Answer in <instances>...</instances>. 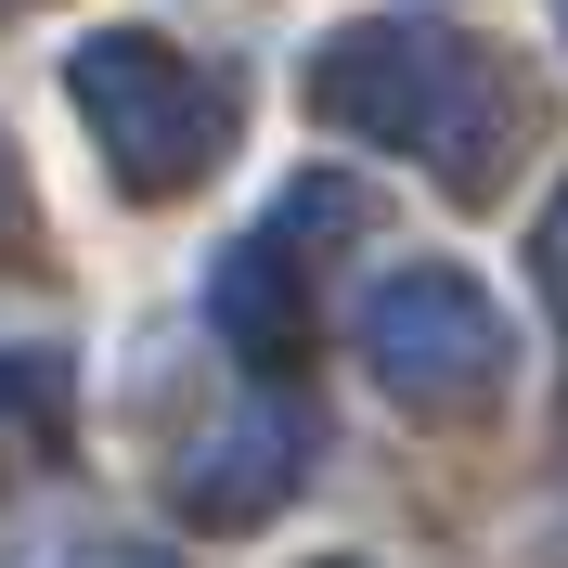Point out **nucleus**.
Instances as JSON below:
<instances>
[{
	"label": "nucleus",
	"instance_id": "423d86ee",
	"mask_svg": "<svg viewBox=\"0 0 568 568\" xmlns=\"http://www.w3.org/2000/svg\"><path fill=\"white\" fill-rule=\"evenodd\" d=\"M0 568H169L155 542H104V530H78V517H27V530L0 542Z\"/></svg>",
	"mask_w": 568,
	"mask_h": 568
},
{
	"label": "nucleus",
	"instance_id": "7ed1b4c3",
	"mask_svg": "<svg viewBox=\"0 0 568 568\" xmlns=\"http://www.w3.org/2000/svg\"><path fill=\"white\" fill-rule=\"evenodd\" d=\"M362 362H375V388H388L400 414L453 426V414H491L504 400L517 336H504V297L478 272L400 258V272H375V297H362Z\"/></svg>",
	"mask_w": 568,
	"mask_h": 568
},
{
	"label": "nucleus",
	"instance_id": "6e6552de",
	"mask_svg": "<svg viewBox=\"0 0 568 568\" xmlns=\"http://www.w3.org/2000/svg\"><path fill=\"white\" fill-rule=\"evenodd\" d=\"M0 220H13V142H0Z\"/></svg>",
	"mask_w": 568,
	"mask_h": 568
},
{
	"label": "nucleus",
	"instance_id": "1a4fd4ad",
	"mask_svg": "<svg viewBox=\"0 0 568 568\" xmlns=\"http://www.w3.org/2000/svg\"><path fill=\"white\" fill-rule=\"evenodd\" d=\"M323 568H375V556H323Z\"/></svg>",
	"mask_w": 568,
	"mask_h": 568
},
{
	"label": "nucleus",
	"instance_id": "9b49d317",
	"mask_svg": "<svg viewBox=\"0 0 568 568\" xmlns=\"http://www.w3.org/2000/svg\"><path fill=\"white\" fill-rule=\"evenodd\" d=\"M0 13H27V0H0Z\"/></svg>",
	"mask_w": 568,
	"mask_h": 568
},
{
	"label": "nucleus",
	"instance_id": "9d476101",
	"mask_svg": "<svg viewBox=\"0 0 568 568\" xmlns=\"http://www.w3.org/2000/svg\"><path fill=\"white\" fill-rule=\"evenodd\" d=\"M556 39H568V0H556Z\"/></svg>",
	"mask_w": 568,
	"mask_h": 568
},
{
	"label": "nucleus",
	"instance_id": "20e7f679",
	"mask_svg": "<svg viewBox=\"0 0 568 568\" xmlns=\"http://www.w3.org/2000/svg\"><path fill=\"white\" fill-rule=\"evenodd\" d=\"M297 478H311V426L284 414V400H246V414H220L207 439L181 453L169 491H181V517H194V530H258Z\"/></svg>",
	"mask_w": 568,
	"mask_h": 568
},
{
	"label": "nucleus",
	"instance_id": "0eeeda50",
	"mask_svg": "<svg viewBox=\"0 0 568 568\" xmlns=\"http://www.w3.org/2000/svg\"><path fill=\"white\" fill-rule=\"evenodd\" d=\"M530 272H542V297H556V323H568V194L542 207V233H530Z\"/></svg>",
	"mask_w": 568,
	"mask_h": 568
},
{
	"label": "nucleus",
	"instance_id": "f03ea898",
	"mask_svg": "<svg viewBox=\"0 0 568 568\" xmlns=\"http://www.w3.org/2000/svg\"><path fill=\"white\" fill-rule=\"evenodd\" d=\"M65 104L91 116V142H104V169L130 207H169V194H194V181L233 155V78L194 65V52H169L155 27H104L65 52Z\"/></svg>",
	"mask_w": 568,
	"mask_h": 568
},
{
	"label": "nucleus",
	"instance_id": "f257e3e1",
	"mask_svg": "<svg viewBox=\"0 0 568 568\" xmlns=\"http://www.w3.org/2000/svg\"><path fill=\"white\" fill-rule=\"evenodd\" d=\"M297 104H311L323 130L375 142V155H426L439 194H465V207L504 194V155L530 130L517 65H504L491 39L439 27V13H362V27H336L311 65H297Z\"/></svg>",
	"mask_w": 568,
	"mask_h": 568
},
{
	"label": "nucleus",
	"instance_id": "39448f33",
	"mask_svg": "<svg viewBox=\"0 0 568 568\" xmlns=\"http://www.w3.org/2000/svg\"><path fill=\"white\" fill-rule=\"evenodd\" d=\"M207 336L246 362V375H297V362H311V258L284 246L272 220L207 258Z\"/></svg>",
	"mask_w": 568,
	"mask_h": 568
}]
</instances>
